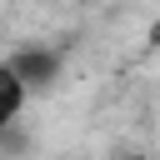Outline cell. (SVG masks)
Returning a JSON list of instances; mask_svg holds the SVG:
<instances>
[{"instance_id":"2","label":"cell","mask_w":160,"mask_h":160,"mask_svg":"<svg viewBox=\"0 0 160 160\" xmlns=\"http://www.w3.org/2000/svg\"><path fill=\"white\" fill-rule=\"evenodd\" d=\"M25 100H30V90H25V80L15 75V65H10V60H0V130H10V125L20 120V110H25Z\"/></svg>"},{"instance_id":"3","label":"cell","mask_w":160,"mask_h":160,"mask_svg":"<svg viewBox=\"0 0 160 160\" xmlns=\"http://www.w3.org/2000/svg\"><path fill=\"white\" fill-rule=\"evenodd\" d=\"M150 45H160V20H155V25H150Z\"/></svg>"},{"instance_id":"1","label":"cell","mask_w":160,"mask_h":160,"mask_svg":"<svg viewBox=\"0 0 160 160\" xmlns=\"http://www.w3.org/2000/svg\"><path fill=\"white\" fill-rule=\"evenodd\" d=\"M10 65H15V75L25 80V90L35 95V90H50V85L60 80L65 55H60L55 45H25V50H15V55H10Z\"/></svg>"}]
</instances>
